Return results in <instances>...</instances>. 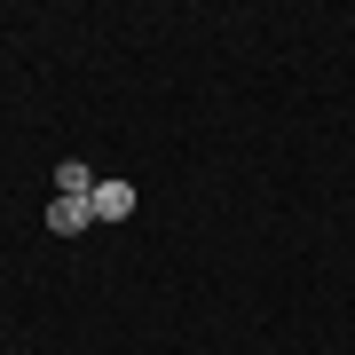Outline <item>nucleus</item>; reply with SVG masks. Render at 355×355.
<instances>
[{
	"label": "nucleus",
	"instance_id": "f257e3e1",
	"mask_svg": "<svg viewBox=\"0 0 355 355\" xmlns=\"http://www.w3.org/2000/svg\"><path fill=\"white\" fill-rule=\"evenodd\" d=\"M87 205H95V221H127V214H135V182H119V174H111V182H95V198H87Z\"/></svg>",
	"mask_w": 355,
	"mask_h": 355
},
{
	"label": "nucleus",
	"instance_id": "f03ea898",
	"mask_svg": "<svg viewBox=\"0 0 355 355\" xmlns=\"http://www.w3.org/2000/svg\"><path fill=\"white\" fill-rule=\"evenodd\" d=\"M87 221H95V205H87V198H48V229H55V237H79Z\"/></svg>",
	"mask_w": 355,
	"mask_h": 355
},
{
	"label": "nucleus",
	"instance_id": "7ed1b4c3",
	"mask_svg": "<svg viewBox=\"0 0 355 355\" xmlns=\"http://www.w3.org/2000/svg\"><path fill=\"white\" fill-rule=\"evenodd\" d=\"M95 182L103 174H95L87 158H64V166H55V198H95Z\"/></svg>",
	"mask_w": 355,
	"mask_h": 355
}]
</instances>
